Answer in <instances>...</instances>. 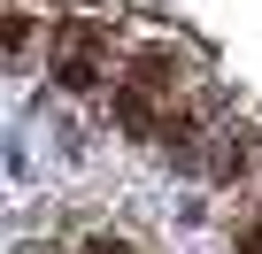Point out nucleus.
Here are the masks:
<instances>
[{"instance_id":"nucleus-1","label":"nucleus","mask_w":262,"mask_h":254,"mask_svg":"<svg viewBox=\"0 0 262 254\" xmlns=\"http://www.w3.org/2000/svg\"><path fill=\"white\" fill-rule=\"evenodd\" d=\"M93 254H131V246L123 239H93Z\"/></svg>"}]
</instances>
